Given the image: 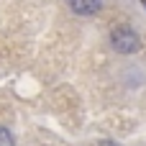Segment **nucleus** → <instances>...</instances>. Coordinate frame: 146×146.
I'll use <instances>...</instances> for the list:
<instances>
[{"mask_svg": "<svg viewBox=\"0 0 146 146\" xmlns=\"http://www.w3.org/2000/svg\"><path fill=\"white\" fill-rule=\"evenodd\" d=\"M144 8H146V0H144Z\"/></svg>", "mask_w": 146, "mask_h": 146, "instance_id": "4", "label": "nucleus"}, {"mask_svg": "<svg viewBox=\"0 0 146 146\" xmlns=\"http://www.w3.org/2000/svg\"><path fill=\"white\" fill-rule=\"evenodd\" d=\"M0 146H15V144H13L10 131H8V128H3V126H0Z\"/></svg>", "mask_w": 146, "mask_h": 146, "instance_id": "3", "label": "nucleus"}, {"mask_svg": "<svg viewBox=\"0 0 146 146\" xmlns=\"http://www.w3.org/2000/svg\"><path fill=\"white\" fill-rule=\"evenodd\" d=\"M69 5L77 15H95L100 10V0H69Z\"/></svg>", "mask_w": 146, "mask_h": 146, "instance_id": "2", "label": "nucleus"}, {"mask_svg": "<svg viewBox=\"0 0 146 146\" xmlns=\"http://www.w3.org/2000/svg\"><path fill=\"white\" fill-rule=\"evenodd\" d=\"M110 44H113V49L121 51V54H133V51H139V36H136V31H131V28H126V26H118V28L110 33Z\"/></svg>", "mask_w": 146, "mask_h": 146, "instance_id": "1", "label": "nucleus"}]
</instances>
